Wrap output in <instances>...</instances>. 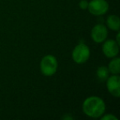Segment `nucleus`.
<instances>
[{
	"mask_svg": "<svg viewBox=\"0 0 120 120\" xmlns=\"http://www.w3.org/2000/svg\"><path fill=\"white\" fill-rule=\"evenodd\" d=\"M108 30L107 28L102 24H98L95 26L91 30V38L96 43H101L105 41L107 38Z\"/></svg>",
	"mask_w": 120,
	"mask_h": 120,
	"instance_id": "39448f33",
	"label": "nucleus"
},
{
	"mask_svg": "<svg viewBox=\"0 0 120 120\" xmlns=\"http://www.w3.org/2000/svg\"><path fill=\"white\" fill-rule=\"evenodd\" d=\"M82 108L84 113L91 118H99L105 111V102L97 96H91L86 99Z\"/></svg>",
	"mask_w": 120,
	"mask_h": 120,
	"instance_id": "f257e3e1",
	"label": "nucleus"
},
{
	"mask_svg": "<svg viewBox=\"0 0 120 120\" xmlns=\"http://www.w3.org/2000/svg\"><path fill=\"white\" fill-rule=\"evenodd\" d=\"M57 68H58L57 59L52 55H46L41 60L40 70L45 76L50 77V76L53 75L56 72Z\"/></svg>",
	"mask_w": 120,
	"mask_h": 120,
	"instance_id": "f03ea898",
	"label": "nucleus"
},
{
	"mask_svg": "<svg viewBox=\"0 0 120 120\" xmlns=\"http://www.w3.org/2000/svg\"><path fill=\"white\" fill-rule=\"evenodd\" d=\"M109 71L113 74H118L120 72V58H113L109 65Z\"/></svg>",
	"mask_w": 120,
	"mask_h": 120,
	"instance_id": "1a4fd4ad",
	"label": "nucleus"
},
{
	"mask_svg": "<svg viewBox=\"0 0 120 120\" xmlns=\"http://www.w3.org/2000/svg\"><path fill=\"white\" fill-rule=\"evenodd\" d=\"M107 25L109 28L113 30H118L120 27V20L118 17L115 15H111L107 19Z\"/></svg>",
	"mask_w": 120,
	"mask_h": 120,
	"instance_id": "6e6552de",
	"label": "nucleus"
},
{
	"mask_svg": "<svg viewBox=\"0 0 120 120\" xmlns=\"http://www.w3.org/2000/svg\"><path fill=\"white\" fill-rule=\"evenodd\" d=\"M87 8L91 14L100 16L106 13L109 9V4L105 0H91Z\"/></svg>",
	"mask_w": 120,
	"mask_h": 120,
	"instance_id": "20e7f679",
	"label": "nucleus"
},
{
	"mask_svg": "<svg viewBox=\"0 0 120 120\" xmlns=\"http://www.w3.org/2000/svg\"><path fill=\"white\" fill-rule=\"evenodd\" d=\"M90 57V49L84 44H80L72 51V59L77 64H84Z\"/></svg>",
	"mask_w": 120,
	"mask_h": 120,
	"instance_id": "7ed1b4c3",
	"label": "nucleus"
},
{
	"mask_svg": "<svg viewBox=\"0 0 120 120\" xmlns=\"http://www.w3.org/2000/svg\"><path fill=\"white\" fill-rule=\"evenodd\" d=\"M79 6L82 9H86L87 7H88V3H87L86 0H82L79 3Z\"/></svg>",
	"mask_w": 120,
	"mask_h": 120,
	"instance_id": "9b49d317",
	"label": "nucleus"
},
{
	"mask_svg": "<svg viewBox=\"0 0 120 120\" xmlns=\"http://www.w3.org/2000/svg\"><path fill=\"white\" fill-rule=\"evenodd\" d=\"M96 74L97 77H98V79L100 82H105V81L107 80V78L109 77V69L105 66L100 67L97 69Z\"/></svg>",
	"mask_w": 120,
	"mask_h": 120,
	"instance_id": "9d476101",
	"label": "nucleus"
},
{
	"mask_svg": "<svg viewBox=\"0 0 120 120\" xmlns=\"http://www.w3.org/2000/svg\"><path fill=\"white\" fill-rule=\"evenodd\" d=\"M103 52L108 58H113L118 53V44L114 40H107L103 45Z\"/></svg>",
	"mask_w": 120,
	"mask_h": 120,
	"instance_id": "0eeeda50",
	"label": "nucleus"
},
{
	"mask_svg": "<svg viewBox=\"0 0 120 120\" xmlns=\"http://www.w3.org/2000/svg\"><path fill=\"white\" fill-rule=\"evenodd\" d=\"M107 88L109 91L115 97L120 96V77L118 76H112L107 80Z\"/></svg>",
	"mask_w": 120,
	"mask_h": 120,
	"instance_id": "423d86ee",
	"label": "nucleus"
},
{
	"mask_svg": "<svg viewBox=\"0 0 120 120\" xmlns=\"http://www.w3.org/2000/svg\"><path fill=\"white\" fill-rule=\"evenodd\" d=\"M101 119L102 120H117L118 118H117L116 117L113 116V115H112V114H108V115H105V116H104Z\"/></svg>",
	"mask_w": 120,
	"mask_h": 120,
	"instance_id": "f8f14e48",
	"label": "nucleus"
}]
</instances>
